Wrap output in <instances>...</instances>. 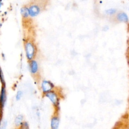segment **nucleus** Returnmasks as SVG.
I'll return each mask as SVG.
<instances>
[{
  "mask_svg": "<svg viewBox=\"0 0 129 129\" xmlns=\"http://www.w3.org/2000/svg\"><path fill=\"white\" fill-rule=\"evenodd\" d=\"M42 4H44V3L42 4V3H38L37 2H34L32 3L28 6L29 16L31 17H36L40 13Z\"/></svg>",
  "mask_w": 129,
  "mask_h": 129,
  "instance_id": "nucleus-1",
  "label": "nucleus"
},
{
  "mask_svg": "<svg viewBox=\"0 0 129 129\" xmlns=\"http://www.w3.org/2000/svg\"><path fill=\"white\" fill-rule=\"evenodd\" d=\"M25 49L26 57L28 59L31 60L35 54V47L31 42H27L25 44Z\"/></svg>",
  "mask_w": 129,
  "mask_h": 129,
  "instance_id": "nucleus-2",
  "label": "nucleus"
},
{
  "mask_svg": "<svg viewBox=\"0 0 129 129\" xmlns=\"http://www.w3.org/2000/svg\"><path fill=\"white\" fill-rule=\"evenodd\" d=\"M45 96L48 98L51 102L55 105H57L58 103V99L56 94L52 91H49L45 93Z\"/></svg>",
  "mask_w": 129,
  "mask_h": 129,
  "instance_id": "nucleus-3",
  "label": "nucleus"
},
{
  "mask_svg": "<svg viewBox=\"0 0 129 129\" xmlns=\"http://www.w3.org/2000/svg\"><path fill=\"white\" fill-rule=\"evenodd\" d=\"M41 87L43 92L44 93H46L50 91L53 88V85L50 81L44 80L42 83Z\"/></svg>",
  "mask_w": 129,
  "mask_h": 129,
  "instance_id": "nucleus-4",
  "label": "nucleus"
},
{
  "mask_svg": "<svg viewBox=\"0 0 129 129\" xmlns=\"http://www.w3.org/2000/svg\"><path fill=\"white\" fill-rule=\"evenodd\" d=\"M6 99H7V96H6L5 88L4 87H3L2 88V90L0 94V106L1 108H3L4 107L6 102Z\"/></svg>",
  "mask_w": 129,
  "mask_h": 129,
  "instance_id": "nucleus-5",
  "label": "nucleus"
},
{
  "mask_svg": "<svg viewBox=\"0 0 129 129\" xmlns=\"http://www.w3.org/2000/svg\"><path fill=\"white\" fill-rule=\"evenodd\" d=\"M30 71L32 74H36L38 71V64L34 60H30Z\"/></svg>",
  "mask_w": 129,
  "mask_h": 129,
  "instance_id": "nucleus-6",
  "label": "nucleus"
},
{
  "mask_svg": "<svg viewBox=\"0 0 129 129\" xmlns=\"http://www.w3.org/2000/svg\"><path fill=\"white\" fill-rule=\"evenodd\" d=\"M116 19L117 20L120 22H126L128 21V17L127 15L124 12H120L116 15Z\"/></svg>",
  "mask_w": 129,
  "mask_h": 129,
  "instance_id": "nucleus-7",
  "label": "nucleus"
},
{
  "mask_svg": "<svg viewBox=\"0 0 129 129\" xmlns=\"http://www.w3.org/2000/svg\"><path fill=\"white\" fill-rule=\"evenodd\" d=\"M20 13L23 18H27L29 16V12L28 9V7L24 6L21 8L20 10Z\"/></svg>",
  "mask_w": 129,
  "mask_h": 129,
  "instance_id": "nucleus-8",
  "label": "nucleus"
},
{
  "mask_svg": "<svg viewBox=\"0 0 129 129\" xmlns=\"http://www.w3.org/2000/svg\"><path fill=\"white\" fill-rule=\"evenodd\" d=\"M59 119L57 117H53L51 120V127L52 129H56L59 125Z\"/></svg>",
  "mask_w": 129,
  "mask_h": 129,
  "instance_id": "nucleus-9",
  "label": "nucleus"
},
{
  "mask_svg": "<svg viewBox=\"0 0 129 129\" xmlns=\"http://www.w3.org/2000/svg\"><path fill=\"white\" fill-rule=\"evenodd\" d=\"M23 119V117L22 115H19L18 116L16 119H15V124H17V125H19L22 123V120Z\"/></svg>",
  "mask_w": 129,
  "mask_h": 129,
  "instance_id": "nucleus-10",
  "label": "nucleus"
},
{
  "mask_svg": "<svg viewBox=\"0 0 129 129\" xmlns=\"http://www.w3.org/2000/svg\"><path fill=\"white\" fill-rule=\"evenodd\" d=\"M116 12V10L114 9H110L105 11V13L108 15H113L115 14Z\"/></svg>",
  "mask_w": 129,
  "mask_h": 129,
  "instance_id": "nucleus-11",
  "label": "nucleus"
},
{
  "mask_svg": "<svg viewBox=\"0 0 129 129\" xmlns=\"http://www.w3.org/2000/svg\"><path fill=\"white\" fill-rule=\"evenodd\" d=\"M22 96V92L21 91H19L17 92L16 96V99L17 100H19L21 97Z\"/></svg>",
  "mask_w": 129,
  "mask_h": 129,
  "instance_id": "nucleus-12",
  "label": "nucleus"
},
{
  "mask_svg": "<svg viewBox=\"0 0 129 129\" xmlns=\"http://www.w3.org/2000/svg\"><path fill=\"white\" fill-rule=\"evenodd\" d=\"M22 126L21 127L22 128H28V124L26 122H23L21 123Z\"/></svg>",
  "mask_w": 129,
  "mask_h": 129,
  "instance_id": "nucleus-13",
  "label": "nucleus"
},
{
  "mask_svg": "<svg viewBox=\"0 0 129 129\" xmlns=\"http://www.w3.org/2000/svg\"><path fill=\"white\" fill-rule=\"evenodd\" d=\"M0 79L2 80V81L3 82V74H2V72H1V69H0Z\"/></svg>",
  "mask_w": 129,
  "mask_h": 129,
  "instance_id": "nucleus-14",
  "label": "nucleus"
},
{
  "mask_svg": "<svg viewBox=\"0 0 129 129\" xmlns=\"http://www.w3.org/2000/svg\"><path fill=\"white\" fill-rule=\"evenodd\" d=\"M2 5H3V4H2V1H0V9H1V7H2Z\"/></svg>",
  "mask_w": 129,
  "mask_h": 129,
  "instance_id": "nucleus-15",
  "label": "nucleus"
},
{
  "mask_svg": "<svg viewBox=\"0 0 129 129\" xmlns=\"http://www.w3.org/2000/svg\"><path fill=\"white\" fill-rule=\"evenodd\" d=\"M0 119H1V111H0Z\"/></svg>",
  "mask_w": 129,
  "mask_h": 129,
  "instance_id": "nucleus-16",
  "label": "nucleus"
},
{
  "mask_svg": "<svg viewBox=\"0 0 129 129\" xmlns=\"http://www.w3.org/2000/svg\"><path fill=\"white\" fill-rule=\"evenodd\" d=\"M1 25H2V24H1V23H0V27H1Z\"/></svg>",
  "mask_w": 129,
  "mask_h": 129,
  "instance_id": "nucleus-17",
  "label": "nucleus"
}]
</instances>
